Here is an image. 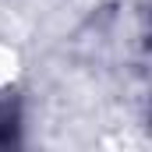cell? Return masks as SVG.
Returning a JSON list of instances; mask_svg holds the SVG:
<instances>
[{
    "label": "cell",
    "instance_id": "cell-1",
    "mask_svg": "<svg viewBox=\"0 0 152 152\" xmlns=\"http://www.w3.org/2000/svg\"><path fill=\"white\" fill-rule=\"evenodd\" d=\"M18 127H21L18 103L7 92H0V145H14L18 142Z\"/></svg>",
    "mask_w": 152,
    "mask_h": 152
}]
</instances>
